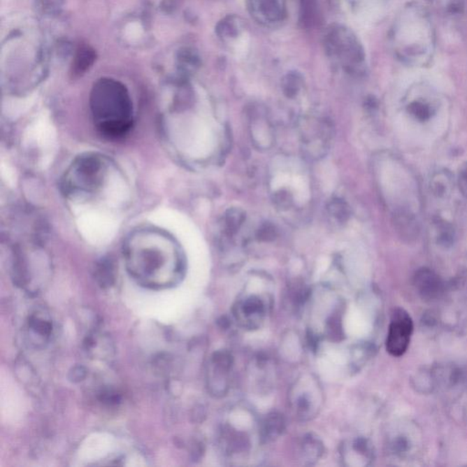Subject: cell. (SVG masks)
<instances>
[{
  "instance_id": "obj_7",
  "label": "cell",
  "mask_w": 467,
  "mask_h": 467,
  "mask_svg": "<svg viewBox=\"0 0 467 467\" xmlns=\"http://www.w3.org/2000/svg\"><path fill=\"white\" fill-rule=\"evenodd\" d=\"M233 311L238 324L252 331L259 329L264 323L268 306L259 295H247L238 299Z\"/></svg>"
},
{
  "instance_id": "obj_11",
  "label": "cell",
  "mask_w": 467,
  "mask_h": 467,
  "mask_svg": "<svg viewBox=\"0 0 467 467\" xmlns=\"http://www.w3.org/2000/svg\"><path fill=\"white\" fill-rule=\"evenodd\" d=\"M286 428V422L283 416L278 412H272L266 416L259 428V437L263 444L276 441L282 436Z\"/></svg>"
},
{
  "instance_id": "obj_16",
  "label": "cell",
  "mask_w": 467,
  "mask_h": 467,
  "mask_svg": "<svg viewBox=\"0 0 467 467\" xmlns=\"http://www.w3.org/2000/svg\"><path fill=\"white\" fill-rule=\"evenodd\" d=\"M328 211L339 222L345 223L350 217V208L346 201L340 199H333L328 203Z\"/></svg>"
},
{
  "instance_id": "obj_10",
  "label": "cell",
  "mask_w": 467,
  "mask_h": 467,
  "mask_svg": "<svg viewBox=\"0 0 467 467\" xmlns=\"http://www.w3.org/2000/svg\"><path fill=\"white\" fill-rule=\"evenodd\" d=\"M416 290L424 301H433L440 298L444 292L441 278L429 268H421L414 278Z\"/></svg>"
},
{
  "instance_id": "obj_20",
  "label": "cell",
  "mask_w": 467,
  "mask_h": 467,
  "mask_svg": "<svg viewBox=\"0 0 467 467\" xmlns=\"http://www.w3.org/2000/svg\"><path fill=\"white\" fill-rule=\"evenodd\" d=\"M256 236L257 240L261 242L274 241L278 236L276 227L271 222L263 223L257 229Z\"/></svg>"
},
{
  "instance_id": "obj_24",
  "label": "cell",
  "mask_w": 467,
  "mask_h": 467,
  "mask_svg": "<svg viewBox=\"0 0 467 467\" xmlns=\"http://www.w3.org/2000/svg\"><path fill=\"white\" fill-rule=\"evenodd\" d=\"M458 185H459V189L462 192L463 196L467 199V161L459 171Z\"/></svg>"
},
{
  "instance_id": "obj_3",
  "label": "cell",
  "mask_w": 467,
  "mask_h": 467,
  "mask_svg": "<svg viewBox=\"0 0 467 467\" xmlns=\"http://www.w3.org/2000/svg\"><path fill=\"white\" fill-rule=\"evenodd\" d=\"M112 170V161L100 152L80 155L62 175L59 182L62 193L71 201H89L106 188Z\"/></svg>"
},
{
  "instance_id": "obj_14",
  "label": "cell",
  "mask_w": 467,
  "mask_h": 467,
  "mask_svg": "<svg viewBox=\"0 0 467 467\" xmlns=\"http://www.w3.org/2000/svg\"><path fill=\"white\" fill-rule=\"evenodd\" d=\"M95 280L103 289H108L115 284V265L112 260L104 259L98 263L95 268Z\"/></svg>"
},
{
  "instance_id": "obj_22",
  "label": "cell",
  "mask_w": 467,
  "mask_h": 467,
  "mask_svg": "<svg viewBox=\"0 0 467 467\" xmlns=\"http://www.w3.org/2000/svg\"><path fill=\"white\" fill-rule=\"evenodd\" d=\"M87 376V370L85 367L80 366V365H77L71 368L70 372H69V380L71 382L78 383L82 382L83 380L86 378Z\"/></svg>"
},
{
  "instance_id": "obj_9",
  "label": "cell",
  "mask_w": 467,
  "mask_h": 467,
  "mask_svg": "<svg viewBox=\"0 0 467 467\" xmlns=\"http://www.w3.org/2000/svg\"><path fill=\"white\" fill-rule=\"evenodd\" d=\"M247 5L251 16L263 25H278L285 19L286 0H247Z\"/></svg>"
},
{
  "instance_id": "obj_13",
  "label": "cell",
  "mask_w": 467,
  "mask_h": 467,
  "mask_svg": "<svg viewBox=\"0 0 467 467\" xmlns=\"http://www.w3.org/2000/svg\"><path fill=\"white\" fill-rule=\"evenodd\" d=\"M301 453L302 461L307 465H312L322 457L324 453V446L320 440L313 436L304 437L302 442Z\"/></svg>"
},
{
  "instance_id": "obj_8",
  "label": "cell",
  "mask_w": 467,
  "mask_h": 467,
  "mask_svg": "<svg viewBox=\"0 0 467 467\" xmlns=\"http://www.w3.org/2000/svg\"><path fill=\"white\" fill-rule=\"evenodd\" d=\"M233 358L226 350L215 352L208 368V388L215 397H222L229 388Z\"/></svg>"
},
{
  "instance_id": "obj_25",
  "label": "cell",
  "mask_w": 467,
  "mask_h": 467,
  "mask_svg": "<svg viewBox=\"0 0 467 467\" xmlns=\"http://www.w3.org/2000/svg\"><path fill=\"white\" fill-rule=\"evenodd\" d=\"M407 448H408V443L403 437L394 442V450L397 453H403L407 450Z\"/></svg>"
},
{
  "instance_id": "obj_19",
  "label": "cell",
  "mask_w": 467,
  "mask_h": 467,
  "mask_svg": "<svg viewBox=\"0 0 467 467\" xmlns=\"http://www.w3.org/2000/svg\"><path fill=\"white\" fill-rule=\"evenodd\" d=\"M301 87V79L296 74L287 75L283 82L284 94L289 98L295 97Z\"/></svg>"
},
{
  "instance_id": "obj_6",
  "label": "cell",
  "mask_w": 467,
  "mask_h": 467,
  "mask_svg": "<svg viewBox=\"0 0 467 467\" xmlns=\"http://www.w3.org/2000/svg\"><path fill=\"white\" fill-rule=\"evenodd\" d=\"M414 324L409 314L403 308H396L391 315L386 350L394 357H400L408 349Z\"/></svg>"
},
{
  "instance_id": "obj_15",
  "label": "cell",
  "mask_w": 467,
  "mask_h": 467,
  "mask_svg": "<svg viewBox=\"0 0 467 467\" xmlns=\"http://www.w3.org/2000/svg\"><path fill=\"white\" fill-rule=\"evenodd\" d=\"M245 214L241 208H229L224 215V232L229 236H233L238 232L244 224Z\"/></svg>"
},
{
  "instance_id": "obj_5",
  "label": "cell",
  "mask_w": 467,
  "mask_h": 467,
  "mask_svg": "<svg viewBox=\"0 0 467 467\" xmlns=\"http://www.w3.org/2000/svg\"><path fill=\"white\" fill-rule=\"evenodd\" d=\"M322 394L315 380L302 379L293 389L292 403L296 415L301 420H308L318 414Z\"/></svg>"
},
{
  "instance_id": "obj_17",
  "label": "cell",
  "mask_w": 467,
  "mask_h": 467,
  "mask_svg": "<svg viewBox=\"0 0 467 467\" xmlns=\"http://www.w3.org/2000/svg\"><path fill=\"white\" fill-rule=\"evenodd\" d=\"M29 328L31 329L33 333L43 338H49L52 332V322L35 314L29 317Z\"/></svg>"
},
{
  "instance_id": "obj_4",
  "label": "cell",
  "mask_w": 467,
  "mask_h": 467,
  "mask_svg": "<svg viewBox=\"0 0 467 467\" xmlns=\"http://www.w3.org/2000/svg\"><path fill=\"white\" fill-rule=\"evenodd\" d=\"M326 47L331 58L349 73L361 67L362 50L355 36L341 26L331 27L326 36Z\"/></svg>"
},
{
  "instance_id": "obj_12",
  "label": "cell",
  "mask_w": 467,
  "mask_h": 467,
  "mask_svg": "<svg viewBox=\"0 0 467 467\" xmlns=\"http://www.w3.org/2000/svg\"><path fill=\"white\" fill-rule=\"evenodd\" d=\"M373 456L372 445L364 438H356L353 441L346 442L341 447V457L347 464L357 459L358 457L364 460H371Z\"/></svg>"
},
{
  "instance_id": "obj_1",
  "label": "cell",
  "mask_w": 467,
  "mask_h": 467,
  "mask_svg": "<svg viewBox=\"0 0 467 467\" xmlns=\"http://www.w3.org/2000/svg\"><path fill=\"white\" fill-rule=\"evenodd\" d=\"M124 257L131 276L152 289L175 285L185 275V257L180 244L157 227H139L129 234Z\"/></svg>"
},
{
  "instance_id": "obj_23",
  "label": "cell",
  "mask_w": 467,
  "mask_h": 467,
  "mask_svg": "<svg viewBox=\"0 0 467 467\" xmlns=\"http://www.w3.org/2000/svg\"><path fill=\"white\" fill-rule=\"evenodd\" d=\"M99 399L101 403L110 404V405H115V404L121 402V396L118 394L108 390L103 391L99 396Z\"/></svg>"
},
{
  "instance_id": "obj_2",
  "label": "cell",
  "mask_w": 467,
  "mask_h": 467,
  "mask_svg": "<svg viewBox=\"0 0 467 467\" xmlns=\"http://www.w3.org/2000/svg\"><path fill=\"white\" fill-rule=\"evenodd\" d=\"M89 109L96 130L104 138H124L134 127V107L127 87L112 79L95 83Z\"/></svg>"
},
{
  "instance_id": "obj_21",
  "label": "cell",
  "mask_w": 467,
  "mask_h": 467,
  "mask_svg": "<svg viewBox=\"0 0 467 467\" xmlns=\"http://www.w3.org/2000/svg\"><path fill=\"white\" fill-rule=\"evenodd\" d=\"M274 203L278 208L286 210L293 206V196L289 191L281 189L274 194Z\"/></svg>"
},
{
  "instance_id": "obj_18",
  "label": "cell",
  "mask_w": 467,
  "mask_h": 467,
  "mask_svg": "<svg viewBox=\"0 0 467 467\" xmlns=\"http://www.w3.org/2000/svg\"><path fill=\"white\" fill-rule=\"evenodd\" d=\"M408 110L418 121H427L433 113L432 108L423 101H415L410 104Z\"/></svg>"
}]
</instances>
